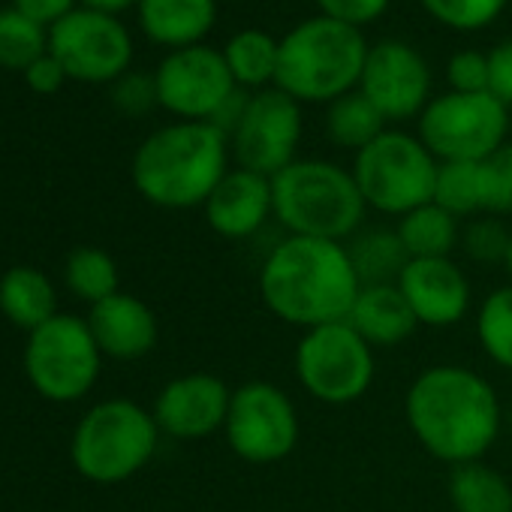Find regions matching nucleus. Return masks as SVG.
Returning a JSON list of instances; mask_svg holds the SVG:
<instances>
[{
	"instance_id": "obj_12",
	"label": "nucleus",
	"mask_w": 512,
	"mask_h": 512,
	"mask_svg": "<svg viewBox=\"0 0 512 512\" xmlns=\"http://www.w3.org/2000/svg\"><path fill=\"white\" fill-rule=\"evenodd\" d=\"M302 142V106L281 88L253 91L238 130L229 136L232 160L241 169L275 178L290 163Z\"/></svg>"
},
{
	"instance_id": "obj_14",
	"label": "nucleus",
	"mask_w": 512,
	"mask_h": 512,
	"mask_svg": "<svg viewBox=\"0 0 512 512\" xmlns=\"http://www.w3.org/2000/svg\"><path fill=\"white\" fill-rule=\"evenodd\" d=\"M154 82L163 109H169L181 121H205V124L238 88L226 67L223 52L205 46L172 52L160 64Z\"/></svg>"
},
{
	"instance_id": "obj_1",
	"label": "nucleus",
	"mask_w": 512,
	"mask_h": 512,
	"mask_svg": "<svg viewBox=\"0 0 512 512\" xmlns=\"http://www.w3.org/2000/svg\"><path fill=\"white\" fill-rule=\"evenodd\" d=\"M404 416L416 443L449 467L482 461L503 425L494 386L479 371L452 362L416 374L404 395Z\"/></svg>"
},
{
	"instance_id": "obj_23",
	"label": "nucleus",
	"mask_w": 512,
	"mask_h": 512,
	"mask_svg": "<svg viewBox=\"0 0 512 512\" xmlns=\"http://www.w3.org/2000/svg\"><path fill=\"white\" fill-rule=\"evenodd\" d=\"M347 253H350V263H353L362 287L395 284L410 263L398 232L386 229V226H362L347 241Z\"/></svg>"
},
{
	"instance_id": "obj_7",
	"label": "nucleus",
	"mask_w": 512,
	"mask_h": 512,
	"mask_svg": "<svg viewBox=\"0 0 512 512\" xmlns=\"http://www.w3.org/2000/svg\"><path fill=\"white\" fill-rule=\"evenodd\" d=\"M437 166V157L419 136L386 130L371 145L356 151L350 172L368 208L389 217H404L434 199Z\"/></svg>"
},
{
	"instance_id": "obj_2",
	"label": "nucleus",
	"mask_w": 512,
	"mask_h": 512,
	"mask_svg": "<svg viewBox=\"0 0 512 512\" xmlns=\"http://www.w3.org/2000/svg\"><path fill=\"white\" fill-rule=\"evenodd\" d=\"M362 290L347 244L287 235L260 266V296L269 314L302 332L341 323Z\"/></svg>"
},
{
	"instance_id": "obj_16",
	"label": "nucleus",
	"mask_w": 512,
	"mask_h": 512,
	"mask_svg": "<svg viewBox=\"0 0 512 512\" xmlns=\"http://www.w3.org/2000/svg\"><path fill=\"white\" fill-rule=\"evenodd\" d=\"M232 389L217 374H184L169 380L154 401V422L172 440H205L226 425Z\"/></svg>"
},
{
	"instance_id": "obj_41",
	"label": "nucleus",
	"mask_w": 512,
	"mask_h": 512,
	"mask_svg": "<svg viewBox=\"0 0 512 512\" xmlns=\"http://www.w3.org/2000/svg\"><path fill=\"white\" fill-rule=\"evenodd\" d=\"M85 4H88V10H97V13L112 16L118 10H127L130 4H136V0H85Z\"/></svg>"
},
{
	"instance_id": "obj_28",
	"label": "nucleus",
	"mask_w": 512,
	"mask_h": 512,
	"mask_svg": "<svg viewBox=\"0 0 512 512\" xmlns=\"http://www.w3.org/2000/svg\"><path fill=\"white\" fill-rule=\"evenodd\" d=\"M476 341L491 365L512 371V284L491 290L476 308Z\"/></svg>"
},
{
	"instance_id": "obj_36",
	"label": "nucleus",
	"mask_w": 512,
	"mask_h": 512,
	"mask_svg": "<svg viewBox=\"0 0 512 512\" xmlns=\"http://www.w3.org/2000/svg\"><path fill=\"white\" fill-rule=\"evenodd\" d=\"M317 7L326 19H335L350 28H362L386 13L389 0H317Z\"/></svg>"
},
{
	"instance_id": "obj_27",
	"label": "nucleus",
	"mask_w": 512,
	"mask_h": 512,
	"mask_svg": "<svg viewBox=\"0 0 512 512\" xmlns=\"http://www.w3.org/2000/svg\"><path fill=\"white\" fill-rule=\"evenodd\" d=\"M386 118L377 112V106L362 94V91H350L344 97H338L335 103H329L326 112V133L338 148H350V151H362L365 145H371L377 136L386 133Z\"/></svg>"
},
{
	"instance_id": "obj_22",
	"label": "nucleus",
	"mask_w": 512,
	"mask_h": 512,
	"mask_svg": "<svg viewBox=\"0 0 512 512\" xmlns=\"http://www.w3.org/2000/svg\"><path fill=\"white\" fill-rule=\"evenodd\" d=\"M0 314L19 329H40L58 317V293L34 266H16L0 278Z\"/></svg>"
},
{
	"instance_id": "obj_4",
	"label": "nucleus",
	"mask_w": 512,
	"mask_h": 512,
	"mask_svg": "<svg viewBox=\"0 0 512 512\" xmlns=\"http://www.w3.org/2000/svg\"><path fill=\"white\" fill-rule=\"evenodd\" d=\"M365 61L368 46L359 28L317 16L281 40L275 88L299 103H335L359 88Z\"/></svg>"
},
{
	"instance_id": "obj_42",
	"label": "nucleus",
	"mask_w": 512,
	"mask_h": 512,
	"mask_svg": "<svg viewBox=\"0 0 512 512\" xmlns=\"http://www.w3.org/2000/svg\"><path fill=\"white\" fill-rule=\"evenodd\" d=\"M503 269H506V275L512 278V238H509V250H506V260H503Z\"/></svg>"
},
{
	"instance_id": "obj_24",
	"label": "nucleus",
	"mask_w": 512,
	"mask_h": 512,
	"mask_svg": "<svg viewBox=\"0 0 512 512\" xmlns=\"http://www.w3.org/2000/svg\"><path fill=\"white\" fill-rule=\"evenodd\" d=\"M395 232L410 260H443V256H452L461 241V220L428 202L398 217Z\"/></svg>"
},
{
	"instance_id": "obj_26",
	"label": "nucleus",
	"mask_w": 512,
	"mask_h": 512,
	"mask_svg": "<svg viewBox=\"0 0 512 512\" xmlns=\"http://www.w3.org/2000/svg\"><path fill=\"white\" fill-rule=\"evenodd\" d=\"M278 49H281V40H275L272 34L266 31H241L235 34L226 49H223V58H226V67L235 79L238 88H256L263 91L269 82H275V73H278Z\"/></svg>"
},
{
	"instance_id": "obj_32",
	"label": "nucleus",
	"mask_w": 512,
	"mask_h": 512,
	"mask_svg": "<svg viewBox=\"0 0 512 512\" xmlns=\"http://www.w3.org/2000/svg\"><path fill=\"white\" fill-rule=\"evenodd\" d=\"M509 238L512 232L503 226L500 217L494 214H476L461 226V241L458 247L464 250V256L470 263L479 266H503L506 250H509Z\"/></svg>"
},
{
	"instance_id": "obj_9",
	"label": "nucleus",
	"mask_w": 512,
	"mask_h": 512,
	"mask_svg": "<svg viewBox=\"0 0 512 512\" xmlns=\"http://www.w3.org/2000/svg\"><path fill=\"white\" fill-rule=\"evenodd\" d=\"M506 109L494 94H440L419 115V139L437 163H482L506 145Z\"/></svg>"
},
{
	"instance_id": "obj_8",
	"label": "nucleus",
	"mask_w": 512,
	"mask_h": 512,
	"mask_svg": "<svg viewBox=\"0 0 512 512\" xmlns=\"http://www.w3.org/2000/svg\"><path fill=\"white\" fill-rule=\"evenodd\" d=\"M293 368L299 386L329 407L356 404L377 377L374 347L347 320L302 332Z\"/></svg>"
},
{
	"instance_id": "obj_37",
	"label": "nucleus",
	"mask_w": 512,
	"mask_h": 512,
	"mask_svg": "<svg viewBox=\"0 0 512 512\" xmlns=\"http://www.w3.org/2000/svg\"><path fill=\"white\" fill-rule=\"evenodd\" d=\"M112 100L124 115H145L154 103H160L157 100V82L148 76H139V73L124 76V79H118Z\"/></svg>"
},
{
	"instance_id": "obj_31",
	"label": "nucleus",
	"mask_w": 512,
	"mask_h": 512,
	"mask_svg": "<svg viewBox=\"0 0 512 512\" xmlns=\"http://www.w3.org/2000/svg\"><path fill=\"white\" fill-rule=\"evenodd\" d=\"M43 49H46L43 25H37L19 10L0 13V67L28 70L43 58Z\"/></svg>"
},
{
	"instance_id": "obj_13",
	"label": "nucleus",
	"mask_w": 512,
	"mask_h": 512,
	"mask_svg": "<svg viewBox=\"0 0 512 512\" xmlns=\"http://www.w3.org/2000/svg\"><path fill=\"white\" fill-rule=\"evenodd\" d=\"M49 46L64 73L82 82H112L124 76L133 58L124 25L97 10H76L55 22Z\"/></svg>"
},
{
	"instance_id": "obj_3",
	"label": "nucleus",
	"mask_w": 512,
	"mask_h": 512,
	"mask_svg": "<svg viewBox=\"0 0 512 512\" xmlns=\"http://www.w3.org/2000/svg\"><path fill=\"white\" fill-rule=\"evenodd\" d=\"M229 139L205 121L151 133L133 157V184L157 208H199L229 172Z\"/></svg>"
},
{
	"instance_id": "obj_33",
	"label": "nucleus",
	"mask_w": 512,
	"mask_h": 512,
	"mask_svg": "<svg viewBox=\"0 0 512 512\" xmlns=\"http://www.w3.org/2000/svg\"><path fill=\"white\" fill-rule=\"evenodd\" d=\"M482 178V214H512V142L500 145L479 163Z\"/></svg>"
},
{
	"instance_id": "obj_10",
	"label": "nucleus",
	"mask_w": 512,
	"mask_h": 512,
	"mask_svg": "<svg viewBox=\"0 0 512 512\" xmlns=\"http://www.w3.org/2000/svg\"><path fill=\"white\" fill-rule=\"evenodd\" d=\"M103 353L88 329V320L58 314L34 329L25 347V371L31 386L58 404L85 398L100 377Z\"/></svg>"
},
{
	"instance_id": "obj_30",
	"label": "nucleus",
	"mask_w": 512,
	"mask_h": 512,
	"mask_svg": "<svg viewBox=\"0 0 512 512\" xmlns=\"http://www.w3.org/2000/svg\"><path fill=\"white\" fill-rule=\"evenodd\" d=\"M434 205L449 211L452 217H476L482 214V178L479 163H440L434 181Z\"/></svg>"
},
{
	"instance_id": "obj_19",
	"label": "nucleus",
	"mask_w": 512,
	"mask_h": 512,
	"mask_svg": "<svg viewBox=\"0 0 512 512\" xmlns=\"http://www.w3.org/2000/svg\"><path fill=\"white\" fill-rule=\"evenodd\" d=\"M88 329L100 353L121 359V362L142 359L145 353H151L160 335L154 311L130 293H115L91 305Z\"/></svg>"
},
{
	"instance_id": "obj_40",
	"label": "nucleus",
	"mask_w": 512,
	"mask_h": 512,
	"mask_svg": "<svg viewBox=\"0 0 512 512\" xmlns=\"http://www.w3.org/2000/svg\"><path fill=\"white\" fill-rule=\"evenodd\" d=\"M73 7V0H16V10L25 13L28 19H34L37 25H46V22H61Z\"/></svg>"
},
{
	"instance_id": "obj_15",
	"label": "nucleus",
	"mask_w": 512,
	"mask_h": 512,
	"mask_svg": "<svg viewBox=\"0 0 512 512\" xmlns=\"http://www.w3.org/2000/svg\"><path fill=\"white\" fill-rule=\"evenodd\" d=\"M359 91L377 106L386 121H407L425 112L431 91V70L425 58L407 43L389 40L368 49Z\"/></svg>"
},
{
	"instance_id": "obj_35",
	"label": "nucleus",
	"mask_w": 512,
	"mask_h": 512,
	"mask_svg": "<svg viewBox=\"0 0 512 512\" xmlns=\"http://www.w3.org/2000/svg\"><path fill=\"white\" fill-rule=\"evenodd\" d=\"M449 88L458 94H491L488 91V55L482 52H458L446 67Z\"/></svg>"
},
{
	"instance_id": "obj_38",
	"label": "nucleus",
	"mask_w": 512,
	"mask_h": 512,
	"mask_svg": "<svg viewBox=\"0 0 512 512\" xmlns=\"http://www.w3.org/2000/svg\"><path fill=\"white\" fill-rule=\"evenodd\" d=\"M488 91L503 106H512V40L488 52Z\"/></svg>"
},
{
	"instance_id": "obj_25",
	"label": "nucleus",
	"mask_w": 512,
	"mask_h": 512,
	"mask_svg": "<svg viewBox=\"0 0 512 512\" xmlns=\"http://www.w3.org/2000/svg\"><path fill=\"white\" fill-rule=\"evenodd\" d=\"M449 503L455 512H512V485L485 461L458 464L449 473Z\"/></svg>"
},
{
	"instance_id": "obj_21",
	"label": "nucleus",
	"mask_w": 512,
	"mask_h": 512,
	"mask_svg": "<svg viewBox=\"0 0 512 512\" xmlns=\"http://www.w3.org/2000/svg\"><path fill=\"white\" fill-rule=\"evenodd\" d=\"M214 0H139V19L154 43L172 49L196 46L214 25Z\"/></svg>"
},
{
	"instance_id": "obj_29",
	"label": "nucleus",
	"mask_w": 512,
	"mask_h": 512,
	"mask_svg": "<svg viewBox=\"0 0 512 512\" xmlns=\"http://www.w3.org/2000/svg\"><path fill=\"white\" fill-rule=\"evenodd\" d=\"M118 263L100 247H79L70 253L67 260V287L82 299V302H103L118 290Z\"/></svg>"
},
{
	"instance_id": "obj_20",
	"label": "nucleus",
	"mask_w": 512,
	"mask_h": 512,
	"mask_svg": "<svg viewBox=\"0 0 512 512\" xmlns=\"http://www.w3.org/2000/svg\"><path fill=\"white\" fill-rule=\"evenodd\" d=\"M347 323L374 347H401L404 341H410V335L419 329L407 299L401 296L398 284H374V287H362Z\"/></svg>"
},
{
	"instance_id": "obj_39",
	"label": "nucleus",
	"mask_w": 512,
	"mask_h": 512,
	"mask_svg": "<svg viewBox=\"0 0 512 512\" xmlns=\"http://www.w3.org/2000/svg\"><path fill=\"white\" fill-rule=\"evenodd\" d=\"M25 76H28V85L34 88V91H40V94H55L58 88H61V82H64V67L52 58V55H43L37 64H31L28 70H25Z\"/></svg>"
},
{
	"instance_id": "obj_34",
	"label": "nucleus",
	"mask_w": 512,
	"mask_h": 512,
	"mask_svg": "<svg viewBox=\"0 0 512 512\" xmlns=\"http://www.w3.org/2000/svg\"><path fill=\"white\" fill-rule=\"evenodd\" d=\"M509 0H422L428 16L452 31H479L491 25Z\"/></svg>"
},
{
	"instance_id": "obj_5",
	"label": "nucleus",
	"mask_w": 512,
	"mask_h": 512,
	"mask_svg": "<svg viewBox=\"0 0 512 512\" xmlns=\"http://www.w3.org/2000/svg\"><path fill=\"white\" fill-rule=\"evenodd\" d=\"M275 220L287 235L347 244L365 226V199L350 169L332 160H296L272 178Z\"/></svg>"
},
{
	"instance_id": "obj_6",
	"label": "nucleus",
	"mask_w": 512,
	"mask_h": 512,
	"mask_svg": "<svg viewBox=\"0 0 512 512\" xmlns=\"http://www.w3.org/2000/svg\"><path fill=\"white\" fill-rule=\"evenodd\" d=\"M160 428L154 413L130 398H109L91 407L73 431V464L97 482L115 485L136 476L157 452Z\"/></svg>"
},
{
	"instance_id": "obj_17",
	"label": "nucleus",
	"mask_w": 512,
	"mask_h": 512,
	"mask_svg": "<svg viewBox=\"0 0 512 512\" xmlns=\"http://www.w3.org/2000/svg\"><path fill=\"white\" fill-rule=\"evenodd\" d=\"M395 284L407 299L416 323L428 329L458 326L473 302L470 281L452 263V256H443V260H410Z\"/></svg>"
},
{
	"instance_id": "obj_11",
	"label": "nucleus",
	"mask_w": 512,
	"mask_h": 512,
	"mask_svg": "<svg viewBox=\"0 0 512 512\" xmlns=\"http://www.w3.org/2000/svg\"><path fill=\"white\" fill-rule=\"evenodd\" d=\"M299 410L293 398L269 380H247L232 389L223 437L247 464H278L299 443Z\"/></svg>"
},
{
	"instance_id": "obj_18",
	"label": "nucleus",
	"mask_w": 512,
	"mask_h": 512,
	"mask_svg": "<svg viewBox=\"0 0 512 512\" xmlns=\"http://www.w3.org/2000/svg\"><path fill=\"white\" fill-rule=\"evenodd\" d=\"M202 211L214 235L229 241H247L256 232H263L266 223L275 217L272 178L235 166L211 190Z\"/></svg>"
}]
</instances>
